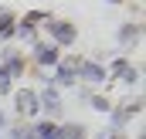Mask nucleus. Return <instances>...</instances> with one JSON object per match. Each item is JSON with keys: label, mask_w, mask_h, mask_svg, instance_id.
Returning <instances> with one entry per match:
<instances>
[{"label": "nucleus", "mask_w": 146, "mask_h": 139, "mask_svg": "<svg viewBox=\"0 0 146 139\" xmlns=\"http://www.w3.org/2000/svg\"><path fill=\"white\" fill-rule=\"evenodd\" d=\"M14 37H21V41H24V44H31V48L41 41V37H37V27H31L27 21H17V34H14Z\"/></svg>", "instance_id": "obj_12"}, {"label": "nucleus", "mask_w": 146, "mask_h": 139, "mask_svg": "<svg viewBox=\"0 0 146 139\" xmlns=\"http://www.w3.org/2000/svg\"><path fill=\"white\" fill-rule=\"evenodd\" d=\"M78 81H85V85H106L109 78H106V68H102L99 61L82 58V65H78Z\"/></svg>", "instance_id": "obj_7"}, {"label": "nucleus", "mask_w": 146, "mask_h": 139, "mask_svg": "<svg viewBox=\"0 0 146 139\" xmlns=\"http://www.w3.org/2000/svg\"><path fill=\"white\" fill-rule=\"evenodd\" d=\"M109 3H122V0H109Z\"/></svg>", "instance_id": "obj_19"}, {"label": "nucleus", "mask_w": 146, "mask_h": 139, "mask_svg": "<svg viewBox=\"0 0 146 139\" xmlns=\"http://www.w3.org/2000/svg\"><path fill=\"white\" fill-rule=\"evenodd\" d=\"M126 68H129V58H112L109 68H106V78H119Z\"/></svg>", "instance_id": "obj_14"}, {"label": "nucleus", "mask_w": 146, "mask_h": 139, "mask_svg": "<svg viewBox=\"0 0 146 139\" xmlns=\"http://www.w3.org/2000/svg\"><path fill=\"white\" fill-rule=\"evenodd\" d=\"M139 37H143V24H139V21H136V24H133V21H126V24L119 27V44H122V48L136 44Z\"/></svg>", "instance_id": "obj_8"}, {"label": "nucleus", "mask_w": 146, "mask_h": 139, "mask_svg": "<svg viewBox=\"0 0 146 139\" xmlns=\"http://www.w3.org/2000/svg\"><path fill=\"white\" fill-rule=\"evenodd\" d=\"M3 129H7V115L0 112V132H3Z\"/></svg>", "instance_id": "obj_18"}, {"label": "nucleus", "mask_w": 146, "mask_h": 139, "mask_svg": "<svg viewBox=\"0 0 146 139\" xmlns=\"http://www.w3.org/2000/svg\"><path fill=\"white\" fill-rule=\"evenodd\" d=\"M14 109L21 112V119L41 115V109H37V92L34 88H17V92H14Z\"/></svg>", "instance_id": "obj_4"}, {"label": "nucleus", "mask_w": 146, "mask_h": 139, "mask_svg": "<svg viewBox=\"0 0 146 139\" xmlns=\"http://www.w3.org/2000/svg\"><path fill=\"white\" fill-rule=\"evenodd\" d=\"M44 31H48V37H51V44L61 51V48H72L75 41H78V27H75L72 21H48L44 24Z\"/></svg>", "instance_id": "obj_1"}, {"label": "nucleus", "mask_w": 146, "mask_h": 139, "mask_svg": "<svg viewBox=\"0 0 146 139\" xmlns=\"http://www.w3.org/2000/svg\"><path fill=\"white\" fill-rule=\"evenodd\" d=\"M24 21H27L31 27H44V24L51 21V14H48V10H27V14H24Z\"/></svg>", "instance_id": "obj_13"}, {"label": "nucleus", "mask_w": 146, "mask_h": 139, "mask_svg": "<svg viewBox=\"0 0 146 139\" xmlns=\"http://www.w3.org/2000/svg\"><path fill=\"white\" fill-rule=\"evenodd\" d=\"M0 65H3V71H7L10 78H24L27 58H24L21 51H14V48H3V51H0Z\"/></svg>", "instance_id": "obj_5"}, {"label": "nucleus", "mask_w": 146, "mask_h": 139, "mask_svg": "<svg viewBox=\"0 0 146 139\" xmlns=\"http://www.w3.org/2000/svg\"><path fill=\"white\" fill-rule=\"evenodd\" d=\"M88 105H92L95 112H102V115H106V112H112V102L106 99V95H88Z\"/></svg>", "instance_id": "obj_16"}, {"label": "nucleus", "mask_w": 146, "mask_h": 139, "mask_svg": "<svg viewBox=\"0 0 146 139\" xmlns=\"http://www.w3.org/2000/svg\"><path fill=\"white\" fill-rule=\"evenodd\" d=\"M143 112V99H133V102H126V105H112V112H109V132H119L126 122H133V115H139Z\"/></svg>", "instance_id": "obj_3"}, {"label": "nucleus", "mask_w": 146, "mask_h": 139, "mask_svg": "<svg viewBox=\"0 0 146 139\" xmlns=\"http://www.w3.org/2000/svg\"><path fill=\"white\" fill-rule=\"evenodd\" d=\"M14 34H17V17H14L10 10H3V7H0V44H3V41H10Z\"/></svg>", "instance_id": "obj_9"}, {"label": "nucleus", "mask_w": 146, "mask_h": 139, "mask_svg": "<svg viewBox=\"0 0 146 139\" xmlns=\"http://www.w3.org/2000/svg\"><path fill=\"white\" fill-rule=\"evenodd\" d=\"M37 109L44 112V115H61V95H58V88H51V85H44L41 92H37Z\"/></svg>", "instance_id": "obj_6"}, {"label": "nucleus", "mask_w": 146, "mask_h": 139, "mask_svg": "<svg viewBox=\"0 0 146 139\" xmlns=\"http://www.w3.org/2000/svg\"><path fill=\"white\" fill-rule=\"evenodd\" d=\"M106 139H129V136H122V132H109Z\"/></svg>", "instance_id": "obj_17"}, {"label": "nucleus", "mask_w": 146, "mask_h": 139, "mask_svg": "<svg viewBox=\"0 0 146 139\" xmlns=\"http://www.w3.org/2000/svg\"><path fill=\"white\" fill-rule=\"evenodd\" d=\"M139 78H143V75H139V68H133V65H129V68L122 71V75H119V81H122L126 88H133V85H139Z\"/></svg>", "instance_id": "obj_15"}, {"label": "nucleus", "mask_w": 146, "mask_h": 139, "mask_svg": "<svg viewBox=\"0 0 146 139\" xmlns=\"http://www.w3.org/2000/svg\"><path fill=\"white\" fill-rule=\"evenodd\" d=\"M31 61H34L41 71H54L58 61H61V51H58L51 41H37L34 48H31Z\"/></svg>", "instance_id": "obj_2"}, {"label": "nucleus", "mask_w": 146, "mask_h": 139, "mask_svg": "<svg viewBox=\"0 0 146 139\" xmlns=\"http://www.w3.org/2000/svg\"><path fill=\"white\" fill-rule=\"evenodd\" d=\"M58 139H88V129L82 122H65L58 126Z\"/></svg>", "instance_id": "obj_10"}, {"label": "nucleus", "mask_w": 146, "mask_h": 139, "mask_svg": "<svg viewBox=\"0 0 146 139\" xmlns=\"http://www.w3.org/2000/svg\"><path fill=\"white\" fill-rule=\"evenodd\" d=\"M31 129H34V139H58V122H51V119H41Z\"/></svg>", "instance_id": "obj_11"}]
</instances>
